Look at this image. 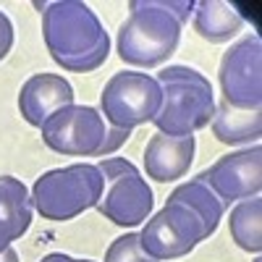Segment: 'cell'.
Returning <instances> with one entry per match:
<instances>
[{
    "label": "cell",
    "mask_w": 262,
    "mask_h": 262,
    "mask_svg": "<svg viewBox=\"0 0 262 262\" xmlns=\"http://www.w3.org/2000/svg\"><path fill=\"white\" fill-rule=\"evenodd\" d=\"M74 105V86L60 74H34L21 84L18 113L29 126H42L55 111Z\"/></svg>",
    "instance_id": "cell-11"
},
{
    "label": "cell",
    "mask_w": 262,
    "mask_h": 262,
    "mask_svg": "<svg viewBox=\"0 0 262 262\" xmlns=\"http://www.w3.org/2000/svg\"><path fill=\"white\" fill-rule=\"evenodd\" d=\"M105 262H158L152 259L144 249H142V242H139V233H123L118 236L116 242L107 247L105 252Z\"/></svg>",
    "instance_id": "cell-18"
},
{
    "label": "cell",
    "mask_w": 262,
    "mask_h": 262,
    "mask_svg": "<svg viewBox=\"0 0 262 262\" xmlns=\"http://www.w3.org/2000/svg\"><path fill=\"white\" fill-rule=\"evenodd\" d=\"M13 48V24L6 11H0V60H3Z\"/></svg>",
    "instance_id": "cell-19"
},
{
    "label": "cell",
    "mask_w": 262,
    "mask_h": 262,
    "mask_svg": "<svg viewBox=\"0 0 262 262\" xmlns=\"http://www.w3.org/2000/svg\"><path fill=\"white\" fill-rule=\"evenodd\" d=\"M42 13V39L50 58L63 71L92 74L111 55L107 37L97 13L81 0H48L37 3Z\"/></svg>",
    "instance_id": "cell-1"
},
{
    "label": "cell",
    "mask_w": 262,
    "mask_h": 262,
    "mask_svg": "<svg viewBox=\"0 0 262 262\" xmlns=\"http://www.w3.org/2000/svg\"><path fill=\"white\" fill-rule=\"evenodd\" d=\"M42 142L58 155L71 158H111L126 144L131 131L113 128L92 105H69L55 111L39 126Z\"/></svg>",
    "instance_id": "cell-4"
},
{
    "label": "cell",
    "mask_w": 262,
    "mask_h": 262,
    "mask_svg": "<svg viewBox=\"0 0 262 262\" xmlns=\"http://www.w3.org/2000/svg\"><path fill=\"white\" fill-rule=\"evenodd\" d=\"M212 137L223 144H257L262 134V111H236L221 102L215 105V116L210 121Z\"/></svg>",
    "instance_id": "cell-15"
},
{
    "label": "cell",
    "mask_w": 262,
    "mask_h": 262,
    "mask_svg": "<svg viewBox=\"0 0 262 262\" xmlns=\"http://www.w3.org/2000/svg\"><path fill=\"white\" fill-rule=\"evenodd\" d=\"M200 179L221 196L223 205L242 202L249 196H259L262 189V147L252 144L247 149L217 158Z\"/></svg>",
    "instance_id": "cell-10"
},
{
    "label": "cell",
    "mask_w": 262,
    "mask_h": 262,
    "mask_svg": "<svg viewBox=\"0 0 262 262\" xmlns=\"http://www.w3.org/2000/svg\"><path fill=\"white\" fill-rule=\"evenodd\" d=\"M254 262H262V257H257V259H254Z\"/></svg>",
    "instance_id": "cell-23"
},
{
    "label": "cell",
    "mask_w": 262,
    "mask_h": 262,
    "mask_svg": "<svg viewBox=\"0 0 262 262\" xmlns=\"http://www.w3.org/2000/svg\"><path fill=\"white\" fill-rule=\"evenodd\" d=\"M0 262H18V252L13 247L3 249V252H0Z\"/></svg>",
    "instance_id": "cell-21"
},
{
    "label": "cell",
    "mask_w": 262,
    "mask_h": 262,
    "mask_svg": "<svg viewBox=\"0 0 262 262\" xmlns=\"http://www.w3.org/2000/svg\"><path fill=\"white\" fill-rule=\"evenodd\" d=\"M39 262H79L76 257H69V254H63V252H53V254H45Z\"/></svg>",
    "instance_id": "cell-20"
},
{
    "label": "cell",
    "mask_w": 262,
    "mask_h": 262,
    "mask_svg": "<svg viewBox=\"0 0 262 262\" xmlns=\"http://www.w3.org/2000/svg\"><path fill=\"white\" fill-rule=\"evenodd\" d=\"M231 238L238 249L259 254L262 252V200L249 196L242 200L228 215Z\"/></svg>",
    "instance_id": "cell-17"
},
{
    "label": "cell",
    "mask_w": 262,
    "mask_h": 262,
    "mask_svg": "<svg viewBox=\"0 0 262 262\" xmlns=\"http://www.w3.org/2000/svg\"><path fill=\"white\" fill-rule=\"evenodd\" d=\"M191 24L194 32L210 45H221L244 29V16L223 0H196L191 11Z\"/></svg>",
    "instance_id": "cell-14"
},
{
    "label": "cell",
    "mask_w": 262,
    "mask_h": 262,
    "mask_svg": "<svg viewBox=\"0 0 262 262\" xmlns=\"http://www.w3.org/2000/svg\"><path fill=\"white\" fill-rule=\"evenodd\" d=\"M102 189L105 179L97 165L74 163L42 173L32 186V205L45 221L66 223L97 207Z\"/></svg>",
    "instance_id": "cell-5"
},
{
    "label": "cell",
    "mask_w": 262,
    "mask_h": 262,
    "mask_svg": "<svg viewBox=\"0 0 262 262\" xmlns=\"http://www.w3.org/2000/svg\"><path fill=\"white\" fill-rule=\"evenodd\" d=\"M170 196H173V200H181L184 205H189L196 215H200L210 236L217 231V226H221V221H223L226 205L221 202V196H217L200 176L179 184L176 189L170 191Z\"/></svg>",
    "instance_id": "cell-16"
},
{
    "label": "cell",
    "mask_w": 262,
    "mask_h": 262,
    "mask_svg": "<svg viewBox=\"0 0 262 262\" xmlns=\"http://www.w3.org/2000/svg\"><path fill=\"white\" fill-rule=\"evenodd\" d=\"M144 223L147 226L139 233L142 249L158 262L186 257L196 244L210 238L202 217L189 205H184L181 200H173V196H168L163 210L147 217Z\"/></svg>",
    "instance_id": "cell-8"
},
{
    "label": "cell",
    "mask_w": 262,
    "mask_h": 262,
    "mask_svg": "<svg viewBox=\"0 0 262 262\" xmlns=\"http://www.w3.org/2000/svg\"><path fill=\"white\" fill-rule=\"evenodd\" d=\"M194 152H196L194 137H165L158 131L144 147L147 179L158 184L184 179L194 163Z\"/></svg>",
    "instance_id": "cell-12"
},
{
    "label": "cell",
    "mask_w": 262,
    "mask_h": 262,
    "mask_svg": "<svg viewBox=\"0 0 262 262\" xmlns=\"http://www.w3.org/2000/svg\"><path fill=\"white\" fill-rule=\"evenodd\" d=\"M223 90V102L236 111H259L262 107V39L247 34L223 53L217 69Z\"/></svg>",
    "instance_id": "cell-9"
},
{
    "label": "cell",
    "mask_w": 262,
    "mask_h": 262,
    "mask_svg": "<svg viewBox=\"0 0 262 262\" xmlns=\"http://www.w3.org/2000/svg\"><path fill=\"white\" fill-rule=\"evenodd\" d=\"M79 262H95V259H79Z\"/></svg>",
    "instance_id": "cell-22"
},
{
    "label": "cell",
    "mask_w": 262,
    "mask_h": 262,
    "mask_svg": "<svg viewBox=\"0 0 262 262\" xmlns=\"http://www.w3.org/2000/svg\"><path fill=\"white\" fill-rule=\"evenodd\" d=\"M97 168L105 179L97 212L121 228H134L144 223L155 207V194L139 168L126 158H102Z\"/></svg>",
    "instance_id": "cell-6"
},
{
    "label": "cell",
    "mask_w": 262,
    "mask_h": 262,
    "mask_svg": "<svg viewBox=\"0 0 262 262\" xmlns=\"http://www.w3.org/2000/svg\"><path fill=\"white\" fill-rule=\"evenodd\" d=\"M163 92L155 76L142 71H118L107 79L100 95L102 118L113 128L131 131L142 123H152L160 113Z\"/></svg>",
    "instance_id": "cell-7"
},
{
    "label": "cell",
    "mask_w": 262,
    "mask_h": 262,
    "mask_svg": "<svg viewBox=\"0 0 262 262\" xmlns=\"http://www.w3.org/2000/svg\"><path fill=\"white\" fill-rule=\"evenodd\" d=\"M194 0H131L118 29V55L128 66L155 69L176 53Z\"/></svg>",
    "instance_id": "cell-2"
},
{
    "label": "cell",
    "mask_w": 262,
    "mask_h": 262,
    "mask_svg": "<svg viewBox=\"0 0 262 262\" xmlns=\"http://www.w3.org/2000/svg\"><path fill=\"white\" fill-rule=\"evenodd\" d=\"M155 79L163 92V105L152 123L160 134L194 137L200 128L210 126L215 116V95L205 74L189 66H165Z\"/></svg>",
    "instance_id": "cell-3"
},
{
    "label": "cell",
    "mask_w": 262,
    "mask_h": 262,
    "mask_svg": "<svg viewBox=\"0 0 262 262\" xmlns=\"http://www.w3.org/2000/svg\"><path fill=\"white\" fill-rule=\"evenodd\" d=\"M32 196L24 181L0 176V252L18 242L32 226Z\"/></svg>",
    "instance_id": "cell-13"
}]
</instances>
